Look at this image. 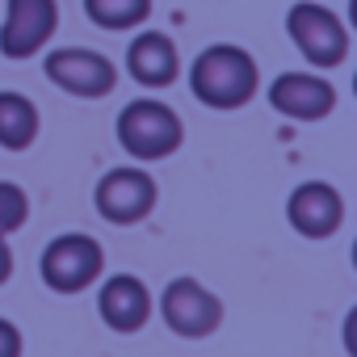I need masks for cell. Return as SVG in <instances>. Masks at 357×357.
Here are the masks:
<instances>
[{
  "mask_svg": "<svg viewBox=\"0 0 357 357\" xmlns=\"http://www.w3.org/2000/svg\"><path fill=\"white\" fill-rule=\"evenodd\" d=\"M190 89L206 109H244L261 89V68L244 47L211 43L190 63Z\"/></svg>",
  "mask_w": 357,
  "mask_h": 357,
  "instance_id": "obj_1",
  "label": "cell"
},
{
  "mask_svg": "<svg viewBox=\"0 0 357 357\" xmlns=\"http://www.w3.org/2000/svg\"><path fill=\"white\" fill-rule=\"evenodd\" d=\"M114 135L126 155H135L139 164H151V160H168L185 143V122L172 105H164L155 97H135L122 105Z\"/></svg>",
  "mask_w": 357,
  "mask_h": 357,
  "instance_id": "obj_2",
  "label": "cell"
},
{
  "mask_svg": "<svg viewBox=\"0 0 357 357\" xmlns=\"http://www.w3.org/2000/svg\"><path fill=\"white\" fill-rule=\"evenodd\" d=\"M286 34L315 72H332L349 59V30L319 0H298L286 9Z\"/></svg>",
  "mask_w": 357,
  "mask_h": 357,
  "instance_id": "obj_3",
  "label": "cell"
},
{
  "mask_svg": "<svg viewBox=\"0 0 357 357\" xmlns=\"http://www.w3.org/2000/svg\"><path fill=\"white\" fill-rule=\"evenodd\" d=\"M101 269H105V252L84 231L55 236L43 248V257H38V273H43V282L55 294H80V290H89L101 278Z\"/></svg>",
  "mask_w": 357,
  "mask_h": 357,
  "instance_id": "obj_4",
  "label": "cell"
},
{
  "mask_svg": "<svg viewBox=\"0 0 357 357\" xmlns=\"http://www.w3.org/2000/svg\"><path fill=\"white\" fill-rule=\"evenodd\" d=\"M160 319L168 324V332L185 340H206L223 324V298L206 290L198 278H172L160 290Z\"/></svg>",
  "mask_w": 357,
  "mask_h": 357,
  "instance_id": "obj_5",
  "label": "cell"
},
{
  "mask_svg": "<svg viewBox=\"0 0 357 357\" xmlns=\"http://www.w3.org/2000/svg\"><path fill=\"white\" fill-rule=\"evenodd\" d=\"M43 72H47V80L55 89H63L68 97H80V101H101L118 84V63L109 55H101V51H89V47H55V51H47Z\"/></svg>",
  "mask_w": 357,
  "mask_h": 357,
  "instance_id": "obj_6",
  "label": "cell"
},
{
  "mask_svg": "<svg viewBox=\"0 0 357 357\" xmlns=\"http://www.w3.org/2000/svg\"><path fill=\"white\" fill-rule=\"evenodd\" d=\"M160 202V190L151 181L147 168H135V164H122V168H109L97 190H93V206L105 223H118V227H130V223H143Z\"/></svg>",
  "mask_w": 357,
  "mask_h": 357,
  "instance_id": "obj_7",
  "label": "cell"
},
{
  "mask_svg": "<svg viewBox=\"0 0 357 357\" xmlns=\"http://www.w3.org/2000/svg\"><path fill=\"white\" fill-rule=\"evenodd\" d=\"M55 30H59V5L55 0H5L0 55L5 59H30V55L47 51Z\"/></svg>",
  "mask_w": 357,
  "mask_h": 357,
  "instance_id": "obj_8",
  "label": "cell"
},
{
  "mask_svg": "<svg viewBox=\"0 0 357 357\" xmlns=\"http://www.w3.org/2000/svg\"><path fill=\"white\" fill-rule=\"evenodd\" d=\"M265 97L290 122H319L336 109V89L319 72H282V76H273Z\"/></svg>",
  "mask_w": 357,
  "mask_h": 357,
  "instance_id": "obj_9",
  "label": "cell"
},
{
  "mask_svg": "<svg viewBox=\"0 0 357 357\" xmlns=\"http://www.w3.org/2000/svg\"><path fill=\"white\" fill-rule=\"evenodd\" d=\"M286 219H290V227H294L298 236H307V240H328V236H336L340 223H344V198H340V190L328 185V181H303V185H294L290 198H286Z\"/></svg>",
  "mask_w": 357,
  "mask_h": 357,
  "instance_id": "obj_10",
  "label": "cell"
},
{
  "mask_svg": "<svg viewBox=\"0 0 357 357\" xmlns=\"http://www.w3.org/2000/svg\"><path fill=\"white\" fill-rule=\"evenodd\" d=\"M151 307H155V298L143 286V278H135V273H114L97 290V315L105 319V328H114L122 336L139 332L151 319Z\"/></svg>",
  "mask_w": 357,
  "mask_h": 357,
  "instance_id": "obj_11",
  "label": "cell"
},
{
  "mask_svg": "<svg viewBox=\"0 0 357 357\" xmlns=\"http://www.w3.org/2000/svg\"><path fill=\"white\" fill-rule=\"evenodd\" d=\"M126 76L143 89H168L181 76V51L164 30H139L126 47Z\"/></svg>",
  "mask_w": 357,
  "mask_h": 357,
  "instance_id": "obj_12",
  "label": "cell"
},
{
  "mask_svg": "<svg viewBox=\"0 0 357 357\" xmlns=\"http://www.w3.org/2000/svg\"><path fill=\"white\" fill-rule=\"evenodd\" d=\"M38 126H43L38 105L26 93L0 89V147L5 151H26L38 139Z\"/></svg>",
  "mask_w": 357,
  "mask_h": 357,
  "instance_id": "obj_13",
  "label": "cell"
},
{
  "mask_svg": "<svg viewBox=\"0 0 357 357\" xmlns=\"http://www.w3.org/2000/svg\"><path fill=\"white\" fill-rule=\"evenodd\" d=\"M84 17L97 30L122 34V30H143L151 17V0H84Z\"/></svg>",
  "mask_w": 357,
  "mask_h": 357,
  "instance_id": "obj_14",
  "label": "cell"
},
{
  "mask_svg": "<svg viewBox=\"0 0 357 357\" xmlns=\"http://www.w3.org/2000/svg\"><path fill=\"white\" fill-rule=\"evenodd\" d=\"M30 219V198L17 181H0V240H9L13 231H22Z\"/></svg>",
  "mask_w": 357,
  "mask_h": 357,
  "instance_id": "obj_15",
  "label": "cell"
},
{
  "mask_svg": "<svg viewBox=\"0 0 357 357\" xmlns=\"http://www.w3.org/2000/svg\"><path fill=\"white\" fill-rule=\"evenodd\" d=\"M26 353V340H22V328L13 319L0 315V357H22Z\"/></svg>",
  "mask_w": 357,
  "mask_h": 357,
  "instance_id": "obj_16",
  "label": "cell"
},
{
  "mask_svg": "<svg viewBox=\"0 0 357 357\" xmlns=\"http://www.w3.org/2000/svg\"><path fill=\"white\" fill-rule=\"evenodd\" d=\"M9 278H13V248H9V240H0V286Z\"/></svg>",
  "mask_w": 357,
  "mask_h": 357,
  "instance_id": "obj_17",
  "label": "cell"
}]
</instances>
